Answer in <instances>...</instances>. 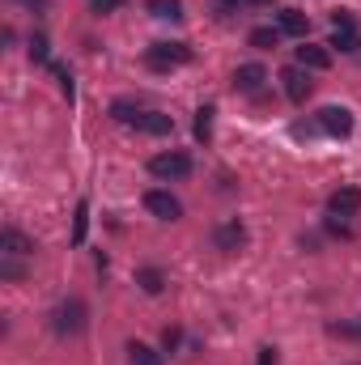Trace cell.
I'll use <instances>...</instances> for the list:
<instances>
[{
	"label": "cell",
	"mask_w": 361,
	"mask_h": 365,
	"mask_svg": "<svg viewBox=\"0 0 361 365\" xmlns=\"http://www.w3.org/2000/svg\"><path fill=\"white\" fill-rule=\"evenodd\" d=\"M86 225H90V204H77V225H73V242H86Z\"/></svg>",
	"instance_id": "cell-20"
},
{
	"label": "cell",
	"mask_w": 361,
	"mask_h": 365,
	"mask_svg": "<svg viewBox=\"0 0 361 365\" xmlns=\"http://www.w3.org/2000/svg\"><path fill=\"white\" fill-rule=\"evenodd\" d=\"M128 361H132V365H162V357H158V353H153L149 344L132 340V344H128Z\"/></svg>",
	"instance_id": "cell-15"
},
{
	"label": "cell",
	"mask_w": 361,
	"mask_h": 365,
	"mask_svg": "<svg viewBox=\"0 0 361 365\" xmlns=\"http://www.w3.org/2000/svg\"><path fill=\"white\" fill-rule=\"evenodd\" d=\"M280 30H285V34H298V38H306V30H310V17H306V13H298V9H280Z\"/></svg>",
	"instance_id": "cell-13"
},
{
	"label": "cell",
	"mask_w": 361,
	"mask_h": 365,
	"mask_svg": "<svg viewBox=\"0 0 361 365\" xmlns=\"http://www.w3.org/2000/svg\"><path fill=\"white\" fill-rule=\"evenodd\" d=\"M260 365H276V349H272V344L268 349H260Z\"/></svg>",
	"instance_id": "cell-25"
},
{
	"label": "cell",
	"mask_w": 361,
	"mask_h": 365,
	"mask_svg": "<svg viewBox=\"0 0 361 365\" xmlns=\"http://www.w3.org/2000/svg\"><path fill=\"white\" fill-rule=\"evenodd\" d=\"M298 68H332V51L315 47V43H302L298 47Z\"/></svg>",
	"instance_id": "cell-9"
},
{
	"label": "cell",
	"mask_w": 361,
	"mask_h": 365,
	"mask_svg": "<svg viewBox=\"0 0 361 365\" xmlns=\"http://www.w3.org/2000/svg\"><path fill=\"white\" fill-rule=\"evenodd\" d=\"M162 344H166V349H179V331H175V327H166V336H162Z\"/></svg>",
	"instance_id": "cell-24"
},
{
	"label": "cell",
	"mask_w": 361,
	"mask_h": 365,
	"mask_svg": "<svg viewBox=\"0 0 361 365\" xmlns=\"http://www.w3.org/2000/svg\"><path fill=\"white\" fill-rule=\"evenodd\" d=\"M280 81H285L289 102H306V98H310V77H306L302 68H285V73H280Z\"/></svg>",
	"instance_id": "cell-8"
},
{
	"label": "cell",
	"mask_w": 361,
	"mask_h": 365,
	"mask_svg": "<svg viewBox=\"0 0 361 365\" xmlns=\"http://www.w3.org/2000/svg\"><path fill=\"white\" fill-rule=\"evenodd\" d=\"M145 208H149L153 217H162V221H179L183 217V204L171 191H149V195H145Z\"/></svg>",
	"instance_id": "cell-6"
},
{
	"label": "cell",
	"mask_w": 361,
	"mask_h": 365,
	"mask_svg": "<svg viewBox=\"0 0 361 365\" xmlns=\"http://www.w3.org/2000/svg\"><path fill=\"white\" fill-rule=\"evenodd\" d=\"M0 247H4V255H17V259H21V255H34V242H30L21 230H4V234H0Z\"/></svg>",
	"instance_id": "cell-12"
},
{
	"label": "cell",
	"mask_w": 361,
	"mask_h": 365,
	"mask_svg": "<svg viewBox=\"0 0 361 365\" xmlns=\"http://www.w3.org/2000/svg\"><path fill=\"white\" fill-rule=\"evenodd\" d=\"M327 47H336V51H357V47H361L357 26H336V34H332V43H327Z\"/></svg>",
	"instance_id": "cell-14"
},
{
	"label": "cell",
	"mask_w": 361,
	"mask_h": 365,
	"mask_svg": "<svg viewBox=\"0 0 361 365\" xmlns=\"http://www.w3.org/2000/svg\"><path fill=\"white\" fill-rule=\"evenodd\" d=\"M179 9H183V0H149V13L153 17H183Z\"/></svg>",
	"instance_id": "cell-17"
},
{
	"label": "cell",
	"mask_w": 361,
	"mask_h": 365,
	"mask_svg": "<svg viewBox=\"0 0 361 365\" xmlns=\"http://www.w3.org/2000/svg\"><path fill=\"white\" fill-rule=\"evenodd\" d=\"M30 56H34V60H47V38H43V34L30 43Z\"/></svg>",
	"instance_id": "cell-21"
},
{
	"label": "cell",
	"mask_w": 361,
	"mask_h": 365,
	"mask_svg": "<svg viewBox=\"0 0 361 365\" xmlns=\"http://www.w3.org/2000/svg\"><path fill=\"white\" fill-rule=\"evenodd\" d=\"M332 21H336V26H353V13H349V9H336Z\"/></svg>",
	"instance_id": "cell-22"
},
{
	"label": "cell",
	"mask_w": 361,
	"mask_h": 365,
	"mask_svg": "<svg viewBox=\"0 0 361 365\" xmlns=\"http://www.w3.org/2000/svg\"><path fill=\"white\" fill-rule=\"evenodd\" d=\"M149 170L158 179H187L191 175V158L187 153H158V158H149Z\"/></svg>",
	"instance_id": "cell-4"
},
{
	"label": "cell",
	"mask_w": 361,
	"mask_h": 365,
	"mask_svg": "<svg viewBox=\"0 0 361 365\" xmlns=\"http://www.w3.org/2000/svg\"><path fill=\"white\" fill-rule=\"evenodd\" d=\"M136 280H141V289H145V293H162V289H166V276L158 272V268H145Z\"/></svg>",
	"instance_id": "cell-16"
},
{
	"label": "cell",
	"mask_w": 361,
	"mask_h": 365,
	"mask_svg": "<svg viewBox=\"0 0 361 365\" xmlns=\"http://www.w3.org/2000/svg\"><path fill=\"white\" fill-rule=\"evenodd\" d=\"M213 115H217L213 106H200V110H195V136H200V140H208V132H213Z\"/></svg>",
	"instance_id": "cell-19"
},
{
	"label": "cell",
	"mask_w": 361,
	"mask_h": 365,
	"mask_svg": "<svg viewBox=\"0 0 361 365\" xmlns=\"http://www.w3.org/2000/svg\"><path fill=\"white\" fill-rule=\"evenodd\" d=\"M319 128L327 136H349L353 132V110L349 106H323L319 110Z\"/></svg>",
	"instance_id": "cell-5"
},
{
	"label": "cell",
	"mask_w": 361,
	"mask_h": 365,
	"mask_svg": "<svg viewBox=\"0 0 361 365\" xmlns=\"http://www.w3.org/2000/svg\"><path fill=\"white\" fill-rule=\"evenodd\" d=\"M111 115L123 119V123H132L136 132H149V136H166V132H175V119L162 115V110H136V106H128V102H115Z\"/></svg>",
	"instance_id": "cell-1"
},
{
	"label": "cell",
	"mask_w": 361,
	"mask_h": 365,
	"mask_svg": "<svg viewBox=\"0 0 361 365\" xmlns=\"http://www.w3.org/2000/svg\"><path fill=\"white\" fill-rule=\"evenodd\" d=\"M327 208H332L336 217H353L361 208V187H340V191H332V195H327Z\"/></svg>",
	"instance_id": "cell-7"
},
{
	"label": "cell",
	"mask_w": 361,
	"mask_h": 365,
	"mask_svg": "<svg viewBox=\"0 0 361 365\" xmlns=\"http://www.w3.org/2000/svg\"><path fill=\"white\" fill-rule=\"evenodd\" d=\"M123 0H93V13H111V9H119Z\"/></svg>",
	"instance_id": "cell-23"
},
{
	"label": "cell",
	"mask_w": 361,
	"mask_h": 365,
	"mask_svg": "<svg viewBox=\"0 0 361 365\" xmlns=\"http://www.w3.org/2000/svg\"><path fill=\"white\" fill-rule=\"evenodd\" d=\"M56 331H60V336L86 331V302H77V297L60 302V310H56Z\"/></svg>",
	"instance_id": "cell-3"
},
{
	"label": "cell",
	"mask_w": 361,
	"mask_h": 365,
	"mask_svg": "<svg viewBox=\"0 0 361 365\" xmlns=\"http://www.w3.org/2000/svg\"><path fill=\"white\" fill-rule=\"evenodd\" d=\"M145 60H149V68H179L191 60V47L187 43H153L145 51Z\"/></svg>",
	"instance_id": "cell-2"
},
{
	"label": "cell",
	"mask_w": 361,
	"mask_h": 365,
	"mask_svg": "<svg viewBox=\"0 0 361 365\" xmlns=\"http://www.w3.org/2000/svg\"><path fill=\"white\" fill-rule=\"evenodd\" d=\"M276 43H280V30H272V26L251 30V47H276Z\"/></svg>",
	"instance_id": "cell-18"
},
{
	"label": "cell",
	"mask_w": 361,
	"mask_h": 365,
	"mask_svg": "<svg viewBox=\"0 0 361 365\" xmlns=\"http://www.w3.org/2000/svg\"><path fill=\"white\" fill-rule=\"evenodd\" d=\"M247 242V230H243V221L234 217V221H225V225H217V247L221 251H238Z\"/></svg>",
	"instance_id": "cell-10"
},
{
	"label": "cell",
	"mask_w": 361,
	"mask_h": 365,
	"mask_svg": "<svg viewBox=\"0 0 361 365\" xmlns=\"http://www.w3.org/2000/svg\"><path fill=\"white\" fill-rule=\"evenodd\" d=\"M264 68L260 64H243L238 73H234V90H243V93H260V86H264Z\"/></svg>",
	"instance_id": "cell-11"
}]
</instances>
